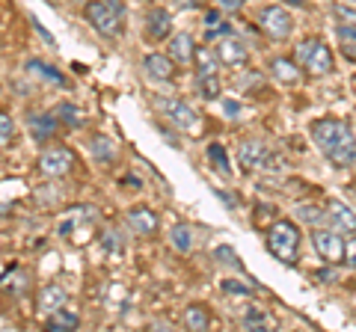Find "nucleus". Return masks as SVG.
Here are the masks:
<instances>
[{"label":"nucleus","mask_w":356,"mask_h":332,"mask_svg":"<svg viewBox=\"0 0 356 332\" xmlns=\"http://www.w3.org/2000/svg\"><path fill=\"white\" fill-rule=\"evenodd\" d=\"M315 146L332 166H350L356 160V137L348 122L341 119H318L309 128Z\"/></svg>","instance_id":"obj_1"},{"label":"nucleus","mask_w":356,"mask_h":332,"mask_svg":"<svg viewBox=\"0 0 356 332\" xmlns=\"http://www.w3.org/2000/svg\"><path fill=\"white\" fill-rule=\"evenodd\" d=\"M300 226L291 219H276V223L267 229V249L273 252L276 261H282L285 267H294L300 261Z\"/></svg>","instance_id":"obj_2"},{"label":"nucleus","mask_w":356,"mask_h":332,"mask_svg":"<svg viewBox=\"0 0 356 332\" xmlns=\"http://www.w3.org/2000/svg\"><path fill=\"white\" fill-rule=\"evenodd\" d=\"M83 15L92 24V30L102 33L104 39H116L125 30V9L119 0H89L83 6Z\"/></svg>","instance_id":"obj_3"},{"label":"nucleus","mask_w":356,"mask_h":332,"mask_svg":"<svg viewBox=\"0 0 356 332\" xmlns=\"http://www.w3.org/2000/svg\"><path fill=\"white\" fill-rule=\"evenodd\" d=\"M294 60L303 65L309 74H330L332 72V53L324 45V39H318V36H309L300 42L294 51Z\"/></svg>","instance_id":"obj_4"},{"label":"nucleus","mask_w":356,"mask_h":332,"mask_svg":"<svg viewBox=\"0 0 356 332\" xmlns=\"http://www.w3.org/2000/svg\"><path fill=\"white\" fill-rule=\"evenodd\" d=\"M158 107L163 110V116L170 119L178 131H187V134H199V131H202V116H199L187 101H178V98H161Z\"/></svg>","instance_id":"obj_5"},{"label":"nucleus","mask_w":356,"mask_h":332,"mask_svg":"<svg viewBox=\"0 0 356 332\" xmlns=\"http://www.w3.org/2000/svg\"><path fill=\"white\" fill-rule=\"evenodd\" d=\"M259 27H261L273 42H282V39L291 36L294 21H291V13H288L285 6L270 3V6H264L261 13H259Z\"/></svg>","instance_id":"obj_6"},{"label":"nucleus","mask_w":356,"mask_h":332,"mask_svg":"<svg viewBox=\"0 0 356 332\" xmlns=\"http://www.w3.org/2000/svg\"><path fill=\"white\" fill-rule=\"evenodd\" d=\"M312 243H315L318 256L324 258V264H341L344 261V238L336 229H312Z\"/></svg>","instance_id":"obj_7"},{"label":"nucleus","mask_w":356,"mask_h":332,"mask_svg":"<svg viewBox=\"0 0 356 332\" xmlns=\"http://www.w3.org/2000/svg\"><path fill=\"white\" fill-rule=\"evenodd\" d=\"M238 160L243 163V169H247V172H252V169H270V166L276 169V166H280V158H273L261 140H241Z\"/></svg>","instance_id":"obj_8"},{"label":"nucleus","mask_w":356,"mask_h":332,"mask_svg":"<svg viewBox=\"0 0 356 332\" xmlns=\"http://www.w3.org/2000/svg\"><path fill=\"white\" fill-rule=\"evenodd\" d=\"M36 163H39L42 175H48V179H63V175H69L74 169V154L65 146H54V149H44Z\"/></svg>","instance_id":"obj_9"},{"label":"nucleus","mask_w":356,"mask_h":332,"mask_svg":"<svg viewBox=\"0 0 356 332\" xmlns=\"http://www.w3.org/2000/svg\"><path fill=\"white\" fill-rule=\"evenodd\" d=\"M214 53H217L220 65H226V69H243V65L250 63L247 45H243V42H238V39H232V36H222V39L217 42Z\"/></svg>","instance_id":"obj_10"},{"label":"nucleus","mask_w":356,"mask_h":332,"mask_svg":"<svg viewBox=\"0 0 356 332\" xmlns=\"http://www.w3.org/2000/svg\"><path fill=\"white\" fill-rule=\"evenodd\" d=\"M327 219L341 235H356V214L344 202H339V199H330L327 202Z\"/></svg>","instance_id":"obj_11"},{"label":"nucleus","mask_w":356,"mask_h":332,"mask_svg":"<svg viewBox=\"0 0 356 332\" xmlns=\"http://www.w3.org/2000/svg\"><path fill=\"white\" fill-rule=\"evenodd\" d=\"M125 223L131 226L134 235H140V238H149L158 231V214L152 211V208H131V211L125 214Z\"/></svg>","instance_id":"obj_12"},{"label":"nucleus","mask_w":356,"mask_h":332,"mask_svg":"<svg viewBox=\"0 0 356 332\" xmlns=\"http://www.w3.org/2000/svg\"><path fill=\"white\" fill-rule=\"evenodd\" d=\"M143 69L152 81H172L175 77V60L172 57H163V53H146V60H143Z\"/></svg>","instance_id":"obj_13"},{"label":"nucleus","mask_w":356,"mask_h":332,"mask_svg":"<svg viewBox=\"0 0 356 332\" xmlns=\"http://www.w3.org/2000/svg\"><path fill=\"white\" fill-rule=\"evenodd\" d=\"M270 74H273L280 83H285V86H297L300 81H303V65H300L297 60L276 57V60L270 63Z\"/></svg>","instance_id":"obj_14"},{"label":"nucleus","mask_w":356,"mask_h":332,"mask_svg":"<svg viewBox=\"0 0 356 332\" xmlns=\"http://www.w3.org/2000/svg\"><path fill=\"white\" fill-rule=\"evenodd\" d=\"M146 36L154 42L172 36V21H170V13H166V9H152L146 15Z\"/></svg>","instance_id":"obj_15"},{"label":"nucleus","mask_w":356,"mask_h":332,"mask_svg":"<svg viewBox=\"0 0 356 332\" xmlns=\"http://www.w3.org/2000/svg\"><path fill=\"white\" fill-rule=\"evenodd\" d=\"M65 303H69V294H65V288L57 285V282L44 285L42 291H39V308H42L44 315L57 312V308H65Z\"/></svg>","instance_id":"obj_16"},{"label":"nucleus","mask_w":356,"mask_h":332,"mask_svg":"<svg viewBox=\"0 0 356 332\" xmlns=\"http://www.w3.org/2000/svg\"><path fill=\"white\" fill-rule=\"evenodd\" d=\"M27 125H30V137L36 142H48V140H54V134H57V119L51 113H33Z\"/></svg>","instance_id":"obj_17"},{"label":"nucleus","mask_w":356,"mask_h":332,"mask_svg":"<svg viewBox=\"0 0 356 332\" xmlns=\"http://www.w3.org/2000/svg\"><path fill=\"white\" fill-rule=\"evenodd\" d=\"M193 53H196V48H193V39L187 36V33H178V36H170V57L175 60V63H191L193 60Z\"/></svg>","instance_id":"obj_18"},{"label":"nucleus","mask_w":356,"mask_h":332,"mask_svg":"<svg viewBox=\"0 0 356 332\" xmlns=\"http://www.w3.org/2000/svg\"><path fill=\"white\" fill-rule=\"evenodd\" d=\"M193 60L199 65V77H217L220 74V60H217V53L214 51H208V48H196L193 53Z\"/></svg>","instance_id":"obj_19"},{"label":"nucleus","mask_w":356,"mask_h":332,"mask_svg":"<svg viewBox=\"0 0 356 332\" xmlns=\"http://www.w3.org/2000/svg\"><path fill=\"white\" fill-rule=\"evenodd\" d=\"M208 324H211V317L205 312V306L193 303V306L184 308V326L187 329H208Z\"/></svg>","instance_id":"obj_20"},{"label":"nucleus","mask_w":356,"mask_h":332,"mask_svg":"<svg viewBox=\"0 0 356 332\" xmlns=\"http://www.w3.org/2000/svg\"><path fill=\"white\" fill-rule=\"evenodd\" d=\"M81 326V317L74 312H65V308H57V312L48 315V329H77Z\"/></svg>","instance_id":"obj_21"},{"label":"nucleus","mask_w":356,"mask_h":332,"mask_svg":"<svg viewBox=\"0 0 356 332\" xmlns=\"http://www.w3.org/2000/svg\"><path fill=\"white\" fill-rule=\"evenodd\" d=\"M339 51H341V57H344V60L356 63V30L339 24Z\"/></svg>","instance_id":"obj_22"},{"label":"nucleus","mask_w":356,"mask_h":332,"mask_svg":"<svg viewBox=\"0 0 356 332\" xmlns=\"http://www.w3.org/2000/svg\"><path fill=\"white\" fill-rule=\"evenodd\" d=\"M89 146H92V154H95V160H98V163H110V160H113V154H116V151H113V142H110V137L95 134Z\"/></svg>","instance_id":"obj_23"},{"label":"nucleus","mask_w":356,"mask_h":332,"mask_svg":"<svg viewBox=\"0 0 356 332\" xmlns=\"http://www.w3.org/2000/svg\"><path fill=\"white\" fill-rule=\"evenodd\" d=\"M57 116H60V122H65V125H72V128H83L86 125V113L81 107H74V104H60Z\"/></svg>","instance_id":"obj_24"},{"label":"nucleus","mask_w":356,"mask_h":332,"mask_svg":"<svg viewBox=\"0 0 356 332\" xmlns=\"http://www.w3.org/2000/svg\"><path fill=\"white\" fill-rule=\"evenodd\" d=\"M27 69H30V74H39V77H44V81H51V83H65V77L60 74V72H54L51 65H44V63H39V60H30L27 63Z\"/></svg>","instance_id":"obj_25"},{"label":"nucleus","mask_w":356,"mask_h":332,"mask_svg":"<svg viewBox=\"0 0 356 332\" xmlns=\"http://www.w3.org/2000/svg\"><path fill=\"white\" fill-rule=\"evenodd\" d=\"M199 95H205L208 101H214L220 95V74L217 77H199Z\"/></svg>","instance_id":"obj_26"},{"label":"nucleus","mask_w":356,"mask_h":332,"mask_svg":"<svg viewBox=\"0 0 356 332\" xmlns=\"http://www.w3.org/2000/svg\"><path fill=\"white\" fill-rule=\"evenodd\" d=\"M208 158L214 160V166H217L220 172H226V175L232 172V169H229V154L222 151V146H217V142H214V146H208Z\"/></svg>","instance_id":"obj_27"},{"label":"nucleus","mask_w":356,"mask_h":332,"mask_svg":"<svg viewBox=\"0 0 356 332\" xmlns=\"http://www.w3.org/2000/svg\"><path fill=\"white\" fill-rule=\"evenodd\" d=\"M243 326H247V329H259V332H264V329H267V315H264V312H259V308H250L247 317H243Z\"/></svg>","instance_id":"obj_28"},{"label":"nucleus","mask_w":356,"mask_h":332,"mask_svg":"<svg viewBox=\"0 0 356 332\" xmlns=\"http://www.w3.org/2000/svg\"><path fill=\"white\" fill-rule=\"evenodd\" d=\"M15 140V125H13V116H0V146H9Z\"/></svg>","instance_id":"obj_29"},{"label":"nucleus","mask_w":356,"mask_h":332,"mask_svg":"<svg viewBox=\"0 0 356 332\" xmlns=\"http://www.w3.org/2000/svg\"><path fill=\"white\" fill-rule=\"evenodd\" d=\"M172 243H175V249H181V252L191 249V229H187V226H175L172 229Z\"/></svg>","instance_id":"obj_30"},{"label":"nucleus","mask_w":356,"mask_h":332,"mask_svg":"<svg viewBox=\"0 0 356 332\" xmlns=\"http://www.w3.org/2000/svg\"><path fill=\"white\" fill-rule=\"evenodd\" d=\"M332 13H336V18L341 21V27H350V30H356V9H350V6H336L332 9Z\"/></svg>","instance_id":"obj_31"},{"label":"nucleus","mask_w":356,"mask_h":332,"mask_svg":"<svg viewBox=\"0 0 356 332\" xmlns=\"http://www.w3.org/2000/svg\"><path fill=\"white\" fill-rule=\"evenodd\" d=\"M324 217H327V211H321V208H315V205H303V208H300V219H306V223H312V226H318Z\"/></svg>","instance_id":"obj_32"},{"label":"nucleus","mask_w":356,"mask_h":332,"mask_svg":"<svg viewBox=\"0 0 356 332\" xmlns=\"http://www.w3.org/2000/svg\"><path fill=\"white\" fill-rule=\"evenodd\" d=\"M344 264H348L350 270H356V235L344 240Z\"/></svg>","instance_id":"obj_33"},{"label":"nucleus","mask_w":356,"mask_h":332,"mask_svg":"<svg viewBox=\"0 0 356 332\" xmlns=\"http://www.w3.org/2000/svg\"><path fill=\"white\" fill-rule=\"evenodd\" d=\"M222 291H229V294H250V285H241L235 279H226V282H222Z\"/></svg>","instance_id":"obj_34"},{"label":"nucleus","mask_w":356,"mask_h":332,"mask_svg":"<svg viewBox=\"0 0 356 332\" xmlns=\"http://www.w3.org/2000/svg\"><path fill=\"white\" fill-rule=\"evenodd\" d=\"M217 258L220 261H229V264H238L235 249H232V247H217Z\"/></svg>","instance_id":"obj_35"},{"label":"nucleus","mask_w":356,"mask_h":332,"mask_svg":"<svg viewBox=\"0 0 356 332\" xmlns=\"http://www.w3.org/2000/svg\"><path fill=\"white\" fill-rule=\"evenodd\" d=\"M222 110L229 113V119H238V116H241V104L232 101V98H226V101H222Z\"/></svg>","instance_id":"obj_36"},{"label":"nucleus","mask_w":356,"mask_h":332,"mask_svg":"<svg viewBox=\"0 0 356 332\" xmlns=\"http://www.w3.org/2000/svg\"><path fill=\"white\" fill-rule=\"evenodd\" d=\"M222 24V21H220V13H214V9H211V13H205V27L208 30H217Z\"/></svg>","instance_id":"obj_37"},{"label":"nucleus","mask_w":356,"mask_h":332,"mask_svg":"<svg viewBox=\"0 0 356 332\" xmlns=\"http://www.w3.org/2000/svg\"><path fill=\"white\" fill-rule=\"evenodd\" d=\"M220 9H226V13H238V9L243 6V0H217Z\"/></svg>","instance_id":"obj_38"},{"label":"nucleus","mask_w":356,"mask_h":332,"mask_svg":"<svg viewBox=\"0 0 356 332\" xmlns=\"http://www.w3.org/2000/svg\"><path fill=\"white\" fill-rule=\"evenodd\" d=\"M33 30H36V33H39V36H42L44 42H48V45H54V36H51V33H48V30H44V27L39 24V21H36V18H33Z\"/></svg>","instance_id":"obj_39"},{"label":"nucleus","mask_w":356,"mask_h":332,"mask_svg":"<svg viewBox=\"0 0 356 332\" xmlns=\"http://www.w3.org/2000/svg\"><path fill=\"white\" fill-rule=\"evenodd\" d=\"M172 3L178 9H196V6H202V0H172Z\"/></svg>","instance_id":"obj_40"},{"label":"nucleus","mask_w":356,"mask_h":332,"mask_svg":"<svg viewBox=\"0 0 356 332\" xmlns=\"http://www.w3.org/2000/svg\"><path fill=\"white\" fill-rule=\"evenodd\" d=\"M282 3H288V6H297V9H303V6H306V0H282Z\"/></svg>","instance_id":"obj_41"},{"label":"nucleus","mask_w":356,"mask_h":332,"mask_svg":"<svg viewBox=\"0 0 356 332\" xmlns=\"http://www.w3.org/2000/svg\"><path fill=\"white\" fill-rule=\"evenodd\" d=\"M3 214H6V208H3V205H0V217H3Z\"/></svg>","instance_id":"obj_42"},{"label":"nucleus","mask_w":356,"mask_h":332,"mask_svg":"<svg viewBox=\"0 0 356 332\" xmlns=\"http://www.w3.org/2000/svg\"><path fill=\"white\" fill-rule=\"evenodd\" d=\"M350 83H353V90H356V77H353V81H350Z\"/></svg>","instance_id":"obj_43"},{"label":"nucleus","mask_w":356,"mask_h":332,"mask_svg":"<svg viewBox=\"0 0 356 332\" xmlns=\"http://www.w3.org/2000/svg\"><path fill=\"white\" fill-rule=\"evenodd\" d=\"M0 116H3V110H0Z\"/></svg>","instance_id":"obj_44"}]
</instances>
